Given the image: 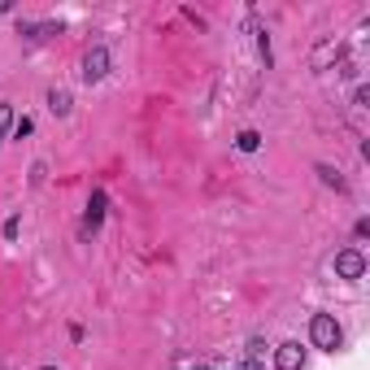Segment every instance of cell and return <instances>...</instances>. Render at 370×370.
Masks as SVG:
<instances>
[{"label":"cell","instance_id":"cell-1","mask_svg":"<svg viewBox=\"0 0 370 370\" xmlns=\"http://www.w3.org/2000/svg\"><path fill=\"white\" fill-rule=\"evenodd\" d=\"M310 340H314V348L335 353V348L344 344V331H340V323H335L331 314H314L310 318Z\"/></svg>","mask_w":370,"mask_h":370},{"label":"cell","instance_id":"cell-2","mask_svg":"<svg viewBox=\"0 0 370 370\" xmlns=\"http://www.w3.org/2000/svg\"><path fill=\"white\" fill-rule=\"evenodd\" d=\"M335 275H340V279H362V275H366V257H362L358 249L335 253Z\"/></svg>","mask_w":370,"mask_h":370},{"label":"cell","instance_id":"cell-3","mask_svg":"<svg viewBox=\"0 0 370 370\" xmlns=\"http://www.w3.org/2000/svg\"><path fill=\"white\" fill-rule=\"evenodd\" d=\"M105 74H109V48H101V44H96L92 53L83 57V78H87V83H101Z\"/></svg>","mask_w":370,"mask_h":370},{"label":"cell","instance_id":"cell-4","mask_svg":"<svg viewBox=\"0 0 370 370\" xmlns=\"http://www.w3.org/2000/svg\"><path fill=\"white\" fill-rule=\"evenodd\" d=\"M301 366H305V348L296 340H287V344L275 348V370H301Z\"/></svg>","mask_w":370,"mask_h":370},{"label":"cell","instance_id":"cell-5","mask_svg":"<svg viewBox=\"0 0 370 370\" xmlns=\"http://www.w3.org/2000/svg\"><path fill=\"white\" fill-rule=\"evenodd\" d=\"M105 205H109L105 192H92V201H87V218H83V235H96V227L105 222Z\"/></svg>","mask_w":370,"mask_h":370},{"label":"cell","instance_id":"cell-6","mask_svg":"<svg viewBox=\"0 0 370 370\" xmlns=\"http://www.w3.org/2000/svg\"><path fill=\"white\" fill-rule=\"evenodd\" d=\"M48 109H53L57 118H70V109H74L70 92H66V87H53V92H48Z\"/></svg>","mask_w":370,"mask_h":370},{"label":"cell","instance_id":"cell-7","mask_svg":"<svg viewBox=\"0 0 370 370\" xmlns=\"http://www.w3.org/2000/svg\"><path fill=\"white\" fill-rule=\"evenodd\" d=\"M235 144H239V153H257V149H262V135H257V131H239Z\"/></svg>","mask_w":370,"mask_h":370},{"label":"cell","instance_id":"cell-8","mask_svg":"<svg viewBox=\"0 0 370 370\" xmlns=\"http://www.w3.org/2000/svg\"><path fill=\"white\" fill-rule=\"evenodd\" d=\"M13 122H18L13 118V105H0V144H5V135L13 131Z\"/></svg>","mask_w":370,"mask_h":370},{"label":"cell","instance_id":"cell-9","mask_svg":"<svg viewBox=\"0 0 370 370\" xmlns=\"http://www.w3.org/2000/svg\"><path fill=\"white\" fill-rule=\"evenodd\" d=\"M318 174H323V183H331L335 192H344V179H340V170H331V166H318Z\"/></svg>","mask_w":370,"mask_h":370},{"label":"cell","instance_id":"cell-10","mask_svg":"<svg viewBox=\"0 0 370 370\" xmlns=\"http://www.w3.org/2000/svg\"><path fill=\"white\" fill-rule=\"evenodd\" d=\"M257 48H262V61L270 66V35H266V31H257Z\"/></svg>","mask_w":370,"mask_h":370},{"label":"cell","instance_id":"cell-11","mask_svg":"<svg viewBox=\"0 0 370 370\" xmlns=\"http://www.w3.org/2000/svg\"><path fill=\"white\" fill-rule=\"evenodd\" d=\"M13 135H18V140L31 135V118H18V122H13Z\"/></svg>","mask_w":370,"mask_h":370},{"label":"cell","instance_id":"cell-12","mask_svg":"<svg viewBox=\"0 0 370 370\" xmlns=\"http://www.w3.org/2000/svg\"><path fill=\"white\" fill-rule=\"evenodd\" d=\"M31 183H35V187L44 183V162H35V166H31Z\"/></svg>","mask_w":370,"mask_h":370},{"label":"cell","instance_id":"cell-13","mask_svg":"<svg viewBox=\"0 0 370 370\" xmlns=\"http://www.w3.org/2000/svg\"><path fill=\"white\" fill-rule=\"evenodd\" d=\"M235 370H266V366H262V362H257V358H244V362H239Z\"/></svg>","mask_w":370,"mask_h":370},{"label":"cell","instance_id":"cell-14","mask_svg":"<svg viewBox=\"0 0 370 370\" xmlns=\"http://www.w3.org/2000/svg\"><path fill=\"white\" fill-rule=\"evenodd\" d=\"M44 370H57V366H44Z\"/></svg>","mask_w":370,"mask_h":370},{"label":"cell","instance_id":"cell-15","mask_svg":"<svg viewBox=\"0 0 370 370\" xmlns=\"http://www.w3.org/2000/svg\"><path fill=\"white\" fill-rule=\"evenodd\" d=\"M196 370H209V366H196Z\"/></svg>","mask_w":370,"mask_h":370}]
</instances>
